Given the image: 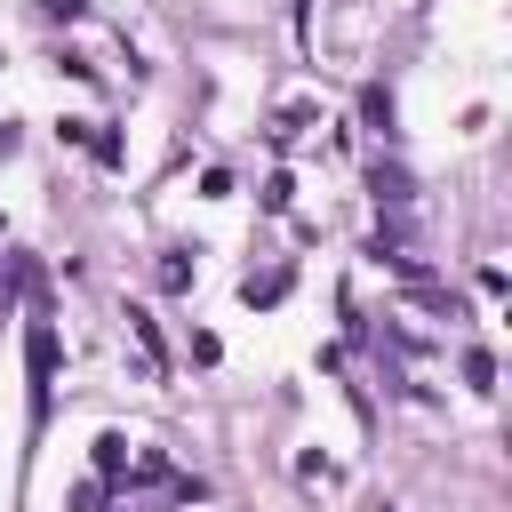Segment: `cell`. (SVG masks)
<instances>
[{
	"label": "cell",
	"mask_w": 512,
	"mask_h": 512,
	"mask_svg": "<svg viewBox=\"0 0 512 512\" xmlns=\"http://www.w3.org/2000/svg\"><path fill=\"white\" fill-rule=\"evenodd\" d=\"M464 384H472V392H496V360H488L480 344H464Z\"/></svg>",
	"instance_id": "obj_5"
},
{
	"label": "cell",
	"mask_w": 512,
	"mask_h": 512,
	"mask_svg": "<svg viewBox=\"0 0 512 512\" xmlns=\"http://www.w3.org/2000/svg\"><path fill=\"white\" fill-rule=\"evenodd\" d=\"M40 16H64V24H72V16H80V0H40Z\"/></svg>",
	"instance_id": "obj_10"
},
{
	"label": "cell",
	"mask_w": 512,
	"mask_h": 512,
	"mask_svg": "<svg viewBox=\"0 0 512 512\" xmlns=\"http://www.w3.org/2000/svg\"><path fill=\"white\" fill-rule=\"evenodd\" d=\"M360 120H368L376 136H392V96H384V88H368V96H360Z\"/></svg>",
	"instance_id": "obj_7"
},
{
	"label": "cell",
	"mask_w": 512,
	"mask_h": 512,
	"mask_svg": "<svg viewBox=\"0 0 512 512\" xmlns=\"http://www.w3.org/2000/svg\"><path fill=\"white\" fill-rule=\"evenodd\" d=\"M384 512H392V504H384Z\"/></svg>",
	"instance_id": "obj_11"
},
{
	"label": "cell",
	"mask_w": 512,
	"mask_h": 512,
	"mask_svg": "<svg viewBox=\"0 0 512 512\" xmlns=\"http://www.w3.org/2000/svg\"><path fill=\"white\" fill-rule=\"evenodd\" d=\"M128 336H136V352H144V376H168V344H160V328H152L144 304H128Z\"/></svg>",
	"instance_id": "obj_2"
},
{
	"label": "cell",
	"mask_w": 512,
	"mask_h": 512,
	"mask_svg": "<svg viewBox=\"0 0 512 512\" xmlns=\"http://www.w3.org/2000/svg\"><path fill=\"white\" fill-rule=\"evenodd\" d=\"M240 296H248V304H280V296H288V272H264V280H248Z\"/></svg>",
	"instance_id": "obj_9"
},
{
	"label": "cell",
	"mask_w": 512,
	"mask_h": 512,
	"mask_svg": "<svg viewBox=\"0 0 512 512\" xmlns=\"http://www.w3.org/2000/svg\"><path fill=\"white\" fill-rule=\"evenodd\" d=\"M264 208H272V216H288V208H296V176H288V168H280V176H264Z\"/></svg>",
	"instance_id": "obj_8"
},
{
	"label": "cell",
	"mask_w": 512,
	"mask_h": 512,
	"mask_svg": "<svg viewBox=\"0 0 512 512\" xmlns=\"http://www.w3.org/2000/svg\"><path fill=\"white\" fill-rule=\"evenodd\" d=\"M160 288H168V296L192 288V248H168V256H160Z\"/></svg>",
	"instance_id": "obj_4"
},
{
	"label": "cell",
	"mask_w": 512,
	"mask_h": 512,
	"mask_svg": "<svg viewBox=\"0 0 512 512\" xmlns=\"http://www.w3.org/2000/svg\"><path fill=\"white\" fill-rule=\"evenodd\" d=\"M368 184H376V208H408V200H416L408 168H384V160H376V176H368Z\"/></svg>",
	"instance_id": "obj_3"
},
{
	"label": "cell",
	"mask_w": 512,
	"mask_h": 512,
	"mask_svg": "<svg viewBox=\"0 0 512 512\" xmlns=\"http://www.w3.org/2000/svg\"><path fill=\"white\" fill-rule=\"evenodd\" d=\"M24 360H32V416H48V392H56V328L48 320L24 328Z\"/></svg>",
	"instance_id": "obj_1"
},
{
	"label": "cell",
	"mask_w": 512,
	"mask_h": 512,
	"mask_svg": "<svg viewBox=\"0 0 512 512\" xmlns=\"http://www.w3.org/2000/svg\"><path fill=\"white\" fill-rule=\"evenodd\" d=\"M96 472H104V480H120V472H128V440H120V432H104V440H96Z\"/></svg>",
	"instance_id": "obj_6"
}]
</instances>
